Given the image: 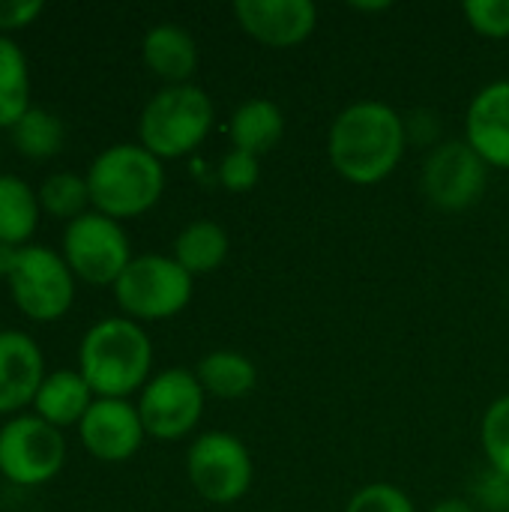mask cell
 <instances>
[{
	"label": "cell",
	"mask_w": 509,
	"mask_h": 512,
	"mask_svg": "<svg viewBox=\"0 0 509 512\" xmlns=\"http://www.w3.org/2000/svg\"><path fill=\"white\" fill-rule=\"evenodd\" d=\"M408 147L405 117L381 102L360 99L342 108L327 132V159L333 171L354 186H375L387 180Z\"/></svg>",
	"instance_id": "obj_1"
},
{
	"label": "cell",
	"mask_w": 509,
	"mask_h": 512,
	"mask_svg": "<svg viewBox=\"0 0 509 512\" xmlns=\"http://www.w3.org/2000/svg\"><path fill=\"white\" fill-rule=\"evenodd\" d=\"M96 399H129L153 378V342L144 324L111 315L87 327L75 366Z\"/></svg>",
	"instance_id": "obj_2"
},
{
	"label": "cell",
	"mask_w": 509,
	"mask_h": 512,
	"mask_svg": "<svg viewBox=\"0 0 509 512\" xmlns=\"http://www.w3.org/2000/svg\"><path fill=\"white\" fill-rule=\"evenodd\" d=\"M90 207L126 222L153 210L165 192V165L138 141H120L93 156L87 174Z\"/></svg>",
	"instance_id": "obj_3"
},
{
	"label": "cell",
	"mask_w": 509,
	"mask_h": 512,
	"mask_svg": "<svg viewBox=\"0 0 509 512\" xmlns=\"http://www.w3.org/2000/svg\"><path fill=\"white\" fill-rule=\"evenodd\" d=\"M216 108L198 84L159 87L141 108L138 144L156 159H183L195 153L213 132Z\"/></svg>",
	"instance_id": "obj_4"
},
{
	"label": "cell",
	"mask_w": 509,
	"mask_h": 512,
	"mask_svg": "<svg viewBox=\"0 0 509 512\" xmlns=\"http://www.w3.org/2000/svg\"><path fill=\"white\" fill-rule=\"evenodd\" d=\"M111 291L123 318L153 324L168 321L189 306L195 294V276H189L174 261V255L147 252L129 261V267L123 270Z\"/></svg>",
	"instance_id": "obj_5"
},
{
	"label": "cell",
	"mask_w": 509,
	"mask_h": 512,
	"mask_svg": "<svg viewBox=\"0 0 509 512\" xmlns=\"http://www.w3.org/2000/svg\"><path fill=\"white\" fill-rule=\"evenodd\" d=\"M75 282V273L57 249L30 243L21 246L6 288L24 318L36 324H54L66 318L75 303Z\"/></svg>",
	"instance_id": "obj_6"
},
{
	"label": "cell",
	"mask_w": 509,
	"mask_h": 512,
	"mask_svg": "<svg viewBox=\"0 0 509 512\" xmlns=\"http://www.w3.org/2000/svg\"><path fill=\"white\" fill-rule=\"evenodd\" d=\"M60 255L75 279L93 288H114V282L135 258L123 222L96 210H87L84 216L63 225Z\"/></svg>",
	"instance_id": "obj_7"
},
{
	"label": "cell",
	"mask_w": 509,
	"mask_h": 512,
	"mask_svg": "<svg viewBox=\"0 0 509 512\" xmlns=\"http://www.w3.org/2000/svg\"><path fill=\"white\" fill-rule=\"evenodd\" d=\"M66 465V435L33 411L0 426V477L21 489L51 483Z\"/></svg>",
	"instance_id": "obj_8"
},
{
	"label": "cell",
	"mask_w": 509,
	"mask_h": 512,
	"mask_svg": "<svg viewBox=\"0 0 509 512\" xmlns=\"http://www.w3.org/2000/svg\"><path fill=\"white\" fill-rule=\"evenodd\" d=\"M186 477L198 498L216 507H231L252 489V453L231 432H204L186 453Z\"/></svg>",
	"instance_id": "obj_9"
},
{
	"label": "cell",
	"mask_w": 509,
	"mask_h": 512,
	"mask_svg": "<svg viewBox=\"0 0 509 512\" xmlns=\"http://www.w3.org/2000/svg\"><path fill=\"white\" fill-rule=\"evenodd\" d=\"M138 414L144 423L147 438L156 441H183L189 438L207 405V393L195 375V369H165L147 381V387L138 393Z\"/></svg>",
	"instance_id": "obj_10"
},
{
	"label": "cell",
	"mask_w": 509,
	"mask_h": 512,
	"mask_svg": "<svg viewBox=\"0 0 509 512\" xmlns=\"http://www.w3.org/2000/svg\"><path fill=\"white\" fill-rule=\"evenodd\" d=\"M489 183V165L468 141H444L423 162V195L444 213L474 207Z\"/></svg>",
	"instance_id": "obj_11"
},
{
	"label": "cell",
	"mask_w": 509,
	"mask_h": 512,
	"mask_svg": "<svg viewBox=\"0 0 509 512\" xmlns=\"http://www.w3.org/2000/svg\"><path fill=\"white\" fill-rule=\"evenodd\" d=\"M75 432L81 447L108 465L129 462L147 438L138 405L129 399H96Z\"/></svg>",
	"instance_id": "obj_12"
},
{
	"label": "cell",
	"mask_w": 509,
	"mask_h": 512,
	"mask_svg": "<svg viewBox=\"0 0 509 512\" xmlns=\"http://www.w3.org/2000/svg\"><path fill=\"white\" fill-rule=\"evenodd\" d=\"M234 18L267 48H297L318 27V9L309 0H237Z\"/></svg>",
	"instance_id": "obj_13"
},
{
	"label": "cell",
	"mask_w": 509,
	"mask_h": 512,
	"mask_svg": "<svg viewBox=\"0 0 509 512\" xmlns=\"http://www.w3.org/2000/svg\"><path fill=\"white\" fill-rule=\"evenodd\" d=\"M45 354L39 342L15 327L0 330V417L24 414L45 381Z\"/></svg>",
	"instance_id": "obj_14"
},
{
	"label": "cell",
	"mask_w": 509,
	"mask_h": 512,
	"mask_svg": "<svg viewBox=\"0 0 509 512\" xmlns=\"http://www.w3.org/2000/svg\"><path fill=\"white\" fill-rule=\"evenodd\" d=\"M465 141L489 165L509 171V81L480 87L465 111Z\"/></svg>",
	"instance_id": "obj_15"
},
{
	"label": "cell",
	"mask_w": 509,
	"mask_h": 512,
	"mask_svg": "<svg viewBox=\"0 0 509 512\" xmlns=\"http://www.w3.org/2000/svg\"><path fill=\"white\" fill-rule=\"evenodd\" d=\"M141 60L159 81H165V87L192 84V75L198 69V42L186 27L162 21L144 33Z\"/></svg>",
	"instance_id": "obj_16"
},
{
	"label": "cell",
	"mask_w": 509,
	"mask_h": 512,
	"mask_svg": "<svg viewBox=\"0 0 509 512\" xmlns=\"http://www.w3.org/2000/svg\"><path fill=\"white\" fill-rule=\"evenodd\" d=\"M93 402L96 393L90 390V384L78 369H54L45 375L30 411L63 432V429H78V423L84 420Z\"/></svg>",
	"instance_id": "obj_17"
},
{
	"label": "cell",
	"mask_w": 509,
	"mask_h": 512,
	"mask_svg": "<svg viewBox=\"0 0 509 512\" xmlns=\"http://www.w3.org/2000/svg\"><path fill=\"white\" fill-rule=\"evenodd\" d=\"M228 138L231 150H243L261 159L264 153L276 150L285 138V111L264 96L246 99L234 108L228 120Z\"/></svg>",
	"instance_id": "obj_18"
},
{
	"label": "cell",
	"mask_w": 509,
	"mask_h": 512,
	"mask_svg": "<svg viewBox=\"0 0 509 512\" xmlns=\"http://www.w3.org/2000/svg\"><path fill=\"white\" fill-rule=\"evenodd\" d=\"M231 240L228 231L213 219H195L174 237V261L189 276H207L216 273L228 258Z\"/></svg>",
	"instance_id": "obj_19"
},
{
	"label": "cell",
	"mask_w": 509,
	"mask_h": 512,
	"mask_svg": "<svg viewBox=\"0 0 509 512\" xmlns=\"http://www.w3.org/2000/svg\"><path fill=\"white\" fill-rule=\"evenodd\" d=\"M195 375H198V381H201L207 396L225 399V402L249 396L255 390V384H258L255 363L246 354L231 351V348L204 354L198 360V366H195Z\"/></svg>",
	"instance_id": "obj_20"
},
{
	"label": "cell",
	"mask_w": 509,
	"mask_h": 512,
	"mask_svg": "<svg viewBox=\"0 0 509 512\" xmlns=\"http://www.w3.org/2000/svg\"><path fill=\"white\" fill-rule=\"evenodd\" d=\"M39 195L18 174H0V243L30 246L39 228Z\"/></svg>",
	"instance_id": "obj_21"
},
{
	"label": "cell",
	"mask_w": 509,
	"mask_h": 512,
	"mask_svg": "<svg viewBox=\"0 0 509 512\" xmlns=\"http://www.w3.org/2000/svg\"><path fill=\"white\" fill-rule=\"evenodd\" d=\"M30 108V63L12 36H0V129H12Z\"/></svg>",
	"instance_id": "obj_22"
},
{
	"label": "cell",
	"mask_w": 509,
	"mask_h": 512,
	"mask_svg": "<svg viewBox=\"0 0 509 512\" xmlns=\"http://www.w3.org/2000/svg\"><path fill=\"white\" fill-rule=\"evenodd\" d=\"M9 138H12V147L24 159L45 162V159H54L63 150L66 126L54 111H48L42 105H30L24 111V117L9 129Z\"/></svg>",
	"instance_id": "obj_23"
},
{
	"label": "cell",
	"mask_w": 509,
	"mask_h": 512,
	"mask_svg": "<svg viewBox=\"0 0 509 512\" xmlns=\"http://www.w3.org/2000/svg\"><path fill=\"white\" fill-rule=\"evenodd\" d=\"M39 207L45 216L51 219H60V222H72L78 216H84L90 207V192H87V180L84 174H75V171H54L48 174L39 189Z\"/></svg>",
	"instance_id": "obj_24"
},
{
	"label": "cell",
	"mask_w": 509,
	"mask_h": 512,
	"mask_svg": "<svg viewBox=\"0 0 509 512\" xmlns=\"http://www.w3.org/2000/svg\"><path fill=\"white\" fill-rule=\"evenodd\" d=\"M480 444L489 459V468L509 480V393L498 396L480 423Z\"/></svg>",
	"instance_id": "obj_25"
},
{
	"label": "cell",
	"mask_w": 509,
	"mask_h": 512,
	"mask_svg": "<svg viewBox=\"0 0 509 512\" xmlns=\"http://www.w3.org/2000/svg\"><path fill=\"white\" fill-rule=\"evenodd\" d=\"M345 512H417L414 501L393 483H369L357 489Z\"/></svg>",
	"instance_id": "obj_26"
},
{
	"label": "cell",
	"mask_w": 509,
	"mask_h": 512,
	"mask_svg": "<svg viewBox=\"0 0 509 512\" xmlns=\"http://www.w3.org/2000/svg\"><path fill=\"white\" fill-rule=\"evenodd\" d=\"M261 180V159L252 156V153H243V150H228L219 162V183L234 192V195H243V192H252Z\"/></svg>",
	"instance_id": "obj_27"
},
{
	"label": "cell",
	"mask_w": 509,
	"mask_h": 512,
	"mask_svg": "<svg viewBox=\"0 0 509 512\" xmlns=\"http://www.w3.org/2000/svg\"><path fill=\"white\" fill-rule=\"evenodd\" d=\"M465 18L486 39H509V0H468Z\"/></svg>",
	"instance_id": "obj_28"
},
{
	"label": "cell",
	"mask_w": 509,
	"mask_h": 512,
	"mask_svg": "<svg viewBox=\"0 0 509 512\" xmlns=\"http://www.w3.org/2000/svg\"><path fill=\"white\" fill-rule=\"evenodd\" d=\"M468 501L480 512H509V480L504 474L486 468L483 474H477Z\"/></svg>",
	"instance_id": "obj_29"
},
{
	"label": "cell",
	"mask_w": 509,
	"mask_h": 512,
	"mask_svg": "<svg viewBox=\"0 0 509 512\" xmlns=\"http://www.w3.org/2000/svg\"><path fill=\"white\" fill-rule=\"evenodd\" d=\"M39 0H0V36H12L24 27H30L42 15Z\"/></svg>",
	"instance_id": "obj_30"
},
{
	"label": "cell",
	"mask_w": 509,
	"mask_h": 512,
	"mask_svg": "<svg viewBox=\"0 0 509 512\" xmlns=\"http://www.w3.org/2000/svg\"><path fill=\"white\" fill-rule=\"evenodd\" d=\"M18 246H9V243H0V279L6 282L15 270V261H18Z\"/></svg>",
	"instance_id": "obj_31"
},
{
	"label": "cell",
	"mask_w": 509,
	"mask_h": 512,
	"mask_svg": "<svg viewBox=\"0 0 509 512\" xmlns=\"http://www.w3.org/2000/svg\"><path fill=\"white\" fill-rule=\"evenodd\" d=\"M432 512H480L468 498H444V501H438Z\"/></svg>",
	"instance_id": "obj_32"
},
{
	"label": "cell",
	"mask_w": 509,
	"mask_h": 512,
	"mask_svg": "<svg viewBox=\"0 0 509 512\" xmlns=\"http://www.w3.org/2000/svg\"><path fill=\"white\" fill-rule=\"evenodd\" d=\"M354 9H360V12H381V9H390V3H354Z\"/></svg>",
	"instance_id": "obj_33"
}]
</instances>
